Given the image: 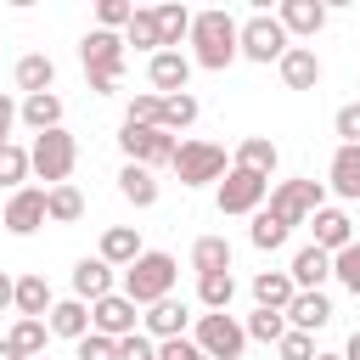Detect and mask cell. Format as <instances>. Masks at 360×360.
<instances>
[{
	"mask_svg": "<svg viewBox=\"0 0 360 360\" xmlns=\"http://www.w3.org/2000/svg\"><path fill=\"white\" fill-rule=\"evenodd\" d=\"M96 17H101V28H129L135 6H129V0H101V6H96Z\"/></svg>",
	"mask_w": 360,
	"mask_h": 360,
	"instance_id": "obj_44",
	"label": "cell"
},
{
	"mask_svg": "<svg viewBox=\"0 0 360 360\" xmlns=\"http://www.w3.org/2000/svg\"><path fill=\"white\" fill-rule=\"evenodd\" d=\"M141 321H146V338L169 343V338H186V321H191V315H186V304H180V298H163V304H152Z\"/></svg>",
	"mask_w": 360,
	"mask_h": 360,
	"instance_id": "obj_18",
	"label": "cell"
},
{
	"mask_svg": "<svg viewBox=\"0 0 360 360\" xmlns=\"http://www.w3.org/2000/svg\"><path fill=\"white\" fill-rule=\"evenodd\" d=\"M276 68H281L287 90H315V84H321V56H315L309 45H292V51H287Z\"/></svg>",
	"mask_w": 360,
	"mask_h": 360,
	"instance_id": "obj_17",
	"label": "cell"
},
{
	"mask_svg": "<svg viewBox=\"0 0 360 360\" xmlns=\"http://www.w3.org/2000/svg\"><path fill=\"white\" fill-rule=\"evenodd\" d=\"M332 129H338V146H360V101H349V107H338V118H332Z\"/></svg>",
	"mask_w": 360,
	"mask_h": 360,
	"instance_id": "obj_42",
	"label": "cell"
},
{
	"mask_svg": "<svg viewBox=\"0 0 360 360\" xmlns=\"http://www.w3.org/2000/svg\"><path fill=\"white\" fill-rule=\"evenodd\" d=\"M45 214H51L56 225H73V219L84 214V197H79L73 186H51V191H45Z\"/></svg>",
	"mask_w": 360,
	"mask_h": 360,
	"instance_id": "obj_35",
	"label": "cell"
},
{
	"mask_svg": "<svg viewBox=\"0 0 360 360\" xmlns=\"http://www.w3.org/2000/svg\"><path fill=\"white\" fill-rule=\"evenodd\" d=\"M326 321H332L326 292H298V298L287 304V326H292V332H321Z\"/></svg>",
	"mask_w": 360,
	"mask_h": 360,
	"instance_id": "obj_24",
	"label": "cell"
},
{
	"mask_svg": "<svg viewBox=\"0 0 360 360\" xmlns=\"http://www.w3.org/2000/svg\"><path fill=\"white\" fill-rule=\"evenodd\" d=\"M343 360H360V332L349 338V349H343Z\"/></svg>",
	"mask_w": 360,
	"mask_h": 360,
	"instance_id": "obj_50",
	"label": "cell"
},
{
	"mask_svg": "<svg viewBox=\"0 0 360 360\" xmlns=\"http://www.w3.org/2000/svg\"><path fill=\"white\" fill-rule=\"evenodd\" d=\"M315 360H343V354H315Z\"/></svg>",
	"mask_w": 360,
	"mask_h": 360,
	"instance_id": "obj_52",
	"label": "cell"
},
{
	"mask_svg": "<svg viewBox=\"0 0 360 360\" xmlns=\"http://www.w3.org/2000/svg\"><path fill=\"white\" fill-rule=\"evenodd\" d=\"M191 270H197V276L231 270V242H225V236H197V242H191Z\"/></svg>",
	"mask_w": 360,
	"mask_h": 360,
	"instance_id": "obj_30",
	"label": "cell"
},
{
	"mask_svg": "<svg viewBox=\"0 0 360 360\" xmlns=\"http://www.w3.org/2000/svg\"><path fill=\"white\" fill-rule=\"evenodd\" d=\"M332 276H338V281L360 298V242H349L343 253H332Z\"/></svg>",
	"mask_w": 360,
	"mask_h": 360,
	"instance_id": "obj_41",
	"label": "cell"
},
{
	"mask_svg": "<svg viewBox=\"0 0 360 360\" xmlns=\"http://www.w3.org/2000/svg\"><path fill=\"white\" fill-rule=\"evenodd\" d=\"M118 191H124V202H135V208H152V202H158V180H152V169H141V163H124V169H118Z\"/></svg>",
	"mask_w": 360,
	"mask_h": 360,
	"instance_id": "obj_27",
	"label": "cell"
},
{
	"mask_svg": "<svg viewBox=\"0 0 360 360\" xmlns=\"http://www.w3.org/2000/svg\"><path fill=\"white\" fill-rule=\"evenodd\" d=\"M45 338H51V326H45V321H22V315H17V326H11V338H6V343H11L22 360H39V354H45Z\"/></svg>",
	"mask_w": 360,
	"mask_h": 360,
	"instance_id": "obj_33",
	"label": "cell"
},
{
	"mask_svg": "<svg viewBox=\"0 0 360 360\" xmlns=\"http://www.w3.org/2000/svg\"><path fill=\"white\" fill-rule=\"evenodd\" d=\"M28 163H34V174L45 180V191H51V186H68V174H73V163H79V141H73L68 129H45V135H34Z\"/></svg>",
	"mask_w": 360,
	"mask_h": 360,
	"instance_id": "obj_4",
	"label": "cell"
},
{
	"mask_svg": "<svg viewBox=\"0 0 360 360\" xmlns=\"http://www.w3.org/2000/svg\"><path fill=\"white\" fill-rule=\"evenodd\" d=\"M118 146H124V158L141 163V169L174 163V152H180V141H174L169 129H152V124H124V129H118Z\"/></svg>",
	"mask_w": 360,
	"mask_h": 360,
	"instance_id": "obj_6",
	"label": "cell"
},
{
	"mask_svg": "<svg viewBox=\"0 0 360 360\" xmlns=\"http://www.w3.org/2000/svg\"><path fill=\"white\" fill-rule=\"evenodd\" d=\"M34 174V163H28V152L11 141V146H0V186H11V191H22V180Z\"/></svg>",
	"mask_w": 360,
	"mask_h": 360,
	"instance_id": "obj_38",
	"label": "cell"
},
{
	"mask_svg": "<svg viewBox=\"0 0 360 360\" xmlns=\"http://www.w3.org/2000/svg\"><path fill=\"white\" fill-rule=\"evenodd\" d=\"M191 17L186 6H158V28H163V51H180V39H191Z\"/></svg>",
	"mask_w": 360,
	"mask_h": 360,
	"instance_id": "obj_34",
	"label": "cell"
},
{
	"mask_svg": "<svg viewBox=\"0 0 360 360\" xmlns=\"http://www.w3.org/2000/svg\"><path fill=\"white\" fill-rule=\"evenodd\" d=\"M174 276H180V264H174V253H141L129 270H124V298L141 309H152V304H163V298H174Z\"/></svg>",
	"mask_w": 360,
	"mask_h": 360,
	"instance_id": "obj_3",
	"label": "cell"
},
{
	"mask_svg": "<svg viewBox=\"0 0 360 360\" xmlns=\"http://www.w3.org/2000/svg\"><path fill=\"white\" fill-rule=\"evenodd\" d=\"M287 276H292V287H298V292H321V281L332 276V253L309 242V248H298V253H292V270H287Z\"/></svg>",
	"mask_w": 360,
	"mask_h": 360,
	"instance_id": "obj_14",
	"label": "cell"
},
{
	"mask_svg": "<svg viewBox=\"0 0 360 360\" xmlns=\"http://www.w3.org/2000/svg\"><path fill=\"white\" fill-rule=\"evenodd\" d=\"M248 242H253L259 253H276V248L287 242V225H281L270 208H259V214H253V231H248Z\"/></svg>",
	"mask_w": 360,
	"mask_h": 360,
	"instance_id": "obj_36",
	"label": "cell"
},
{
	"mask_svg": "<svg viewBox=\"0 0 360 360\" xmlns=\"http://www.w3.org/2000/svg\"><path fill=\"white\" fill-rule=\"evenodd\" d=\"M253 298H259V309H281L287 315V304L298 298V287H292L287 270H259L253 276Z\"/></svg>",
	"mask_w": 360,
	"mask_h": 360,
	"instance_id": "obj_22",
	"label": "cell"
},
{
	"mask_svg": "<svg viewBox=\"0 0 360 360\" xmlns=\"http://www.w3.org/2000/svg\"><path fill=\"white\" fill-rule=\"evenodd\" d=\"M79 360H118V343L101 338V332H90V338H79Z\"/></svg>",
	"mask_w": 360,
	"mask_h": 360,
	"instance_id": "obj_45",
	"label": "cell"
},
{
	"mask_svg": "<svg viewBox=\"0 0 360 360\" xmlns=\"http://www.w3.org/2000/svg\"><path fill=\"white\" fill-rule=\"evenodd\" d=\"M51 84H56V62H51V56L34 51V56L17 62V90H22V96H45Z\"/></svg>",
	"mask_w": 360,
	"mask_h": 360,
	"instance_id": "obj_26",
	"label": "cell"
},
{
	"mask_svg": "<svg viewBox=\"0 0 360 360\" xmlns=\"http://www.w3.org/2000/svg\"><path fill=\"white\" fill-rule=\"evenodd\" d=\"M118 360H158V343H152L146 332H135V338H118Z\"/></svg>",
	"mask_w": 360,
	"mask_h": 360,
	"instance_id": "obj_46",
	"label": "cell"
},
{
	"mask_svg": "<svg viewBox=\"0 0 360 360\" xmlns=\"http://www.w3.org/2000/svg\"><path fill=\"white\" fill-rule=\"evenodd\" d=\"M135 321H141V315H135V304H129L124 292H107L101 304H90V332H101V338H112V343H118V338H135Z\"/></svg>",
	"mask_w": 360,
	"mask_h": 360,
	"instance_id": "obj_11",
	"label": "cell"
},
{
	"mask_svg": "<svg viewBox=\"0 0 360 360\" xmlns=\"http://www.w3.org/2000/svg\"><path fill=\"white\" fill-rule=\"evenodd\" d=\"M208 360H242L248 349V326H236L231 315H197V338H191Z\"/></svg>",
	"mask_w": 360,
	"mask_h": 360,
	"instance_id": "obj_8",
	"label": "cell"
},
{
	"mask_svg": "<svg viewBox=\"0 0 360 360\" xmlns=\"http://www.w3.org/2000/svg\"><path fill=\"white\" fill-rule=\"evenodd\" d=\"M197 298H202V309H208V315H225V309H231V298H236V276H231V270L197 276Z\"/></svg>",
	"mask_w": 360,
	"mask_h": 360,
	"instance_id": "obj_28",
	"label": "cell"
},
{
	"mask_svg": "<svg viewBox=\"0 0 360 360\" xmlns=\"http://www.w3.org/2000/svg\"><path fill=\"white\" fill-rule=\"evenodd\" d=\"M45 219H51V214H45V191H39V186L11 191V202H6V231H11V236H34Z\"/></svg>",
	"mask_w": 360,
	"mask_h": 360,
	"instance_id": "obj_13",
	"label": "cell"
},
{
	"mask_svg": "<svg viewBox=\"0 0 360 360\" xmlns=\"http://www.w3.org/2000/svg\"><path fill=\"white\" fill-rule=\"evenodd\" d=\"M169 169L180 174V186H208V180L231 174L225 169V146H214V141H180V152H174Z\"/></svg>",
	"mask_w": 360,
	"mask_h": 360,
	"instance_id": "obj_7",
	"label": "cell"
},
{
	"mask_svg": "<svg viewBox=\"0 0 360 360\" xmlns=\"http://www.w3.org/2000/svg\"><path fill=\"white\" fill-rule=\"evenodd\" d=\"M124 45H135V51H163V28H158V11H135L129 17V28H124Z\"/></svg>",
	"mask_w": 360,
	"mask_h": 360,
	"instance_id": "obj_32",
	"label": "cell"
},
{
	"mask_svg": "<svg viewBox=\"0 0 360 360\" xmlns=\"http://www.w3.org/2000/svg\"><path fill=\"white\" fill-rule=\"evenodd\" d=\"M45 326L56 332V338H90V304L84 298H56L51 304V315H45Z\"/></svg>",
	"mask_w": 360,
	"mask_h": 360,
	"instance_id": "obj_16",
	"label": "cell"
},
{
	"mask_svg": "<svg viewBox=\"0 0 360 360\" xmlns=\"http://www.w3.org/2000/svg\"><path fill=\"white\" fill-rule=\"evenodd\" d=\"M11 124H17V101L0 90V146H11Z\"/></svg>",
	"mask_w": 360,
	"mask_h": 360,
	"instance_id": "obj_48",
	"label": "cell"
},
{
	"mask_svg": "<svg viewBox=\"0 0 360 360\" xmlns=\"http://www.w3.org/2000/svg\"><path fill=\"white\" fill-rule=\"evenodd\" d=\"M79 62H84L90 90H96V96H112L118 79H124V39H118L112 28H90V34L79 39Z\"/></svg>",
	"mask_w": 360,
	"mask_h": 360,
	"instance_id": "obj_2",
	"label": "cell"
},
{
	"mask_svg": "<svg viewBox=\"0 0 360 360\" xmlns=\"http://www.w3.org/2000/svg\"><path fill=\"white\" fill-rule=\"evenodd\" d=\"M276 349H281V360H315V338L309 332H292V326H287V338Z\"/></svg>",
	"mask_w": 360,
	"mask_h": 360,
	"instance_id": "obj_43",
	"label": "cell"
},
{
	"mask_svg": "<svg viewBox=\"0 0 360 360\" xmlns=\"http://www.w3.org/2000/svg\"><path fill=\"white\" fill-rule=\"evenodd\" d=\"M270 197V180L264 174H248V169H231L219 180V214H259Z\"/></svg>",
	"mask_w": 360,
	"mask_h": 360,
	"instance_id": "obj_10",
	"label": "cell"
},
{
	"mask_svg": "<svg viewBox=\"0 0 360 360\" xmlns=\"http://www.w3.org/2000/svg\"><path fill=\"white\" fill-rule=\"evenodd\" d=\"M309 231H315V248H326V253H343V248L354 242V225H349L343 208H321Z\"/></svg>",
	"mask_w": 360,
	"mask_h": 360,
	"instance_id": "obj_21",
	"label": "cell"
},
{
	"mask_svg": "<svg viewBox=\"0 0 360 360\" xmlns=\"http://www.w3.org/2000/svg\"><path fill=\"white\" fill-rule=\"evenodd\" d=\"M326 208V186L321 180H281L276 191H270V214L292 231V225H304V219H315Z\"/></svg>",
	"mask_w": 360,
	"mask_h": 360,
	"instance_id": "obj_5",
	"label": "cell"
},
{
	"mask_svg": "<svg viewBox=\"0 0 360 360\" xmlns=\"http://www.w3.org/2000/svg\"><path fill=\"white\" fill-rule=\"evenodd\" d=\"M51 304H56V298H51V281H45V276H34V270L17 276V315H22V321H45Z\"/></svg>",
	"mask_w": 360,
	"mask_h": 360,
	"instance_id": "obj_23",
	"label": "cell"
},
{
	"mask_svg": "<svg viewBox=\"0 0 360 360\" xmlns=\"http://www.w3.org/2000/svg\"><path fill=\"white\" fill-rule=\"evenodd\" d=\"M146 79H152L158 96H186V84H191V56H186V51H158V56L146 62Z\"/></svg>",
	"mask_w": 360,
	"mask_h": 360,
	"instance_id": "obj_12",
	"label": "cell"
},
{
	"mask_svg": "<svg viewBox=\"0 0 360 360\" xmlns=\"http://www.w3.org/2000/svg\"><path fill=\"white\" fill-rule=\"evenodd\" d=\"M248 338L253 343H281L287 338V315L281 309H253L248 315Z\"/></svg>",
	"mask_w": 360,
	"mask_h": 360,
	"instance_id": "obj_37",
	"label": "cell"
},
{
	"mask_svg": "<svg viewBox=\"0 0 360 360\" xmlns=\"http://www.w3.org/2000/svg\"><path fill=\"white\" fill-rule=\"evenodd\" d=\"M124 124H163V96L158 90H141V96H129V112H124Z\"/></svg>",
	"mask_w": 360,
	"mask_h": 360,
	"instance_id": "obj_39",
	"label": "cell"
},
{
	"mask_svg": "<svg viewBox=\"0 0 360 360\" xmlns=\"http://www.w3.org/2000/svg\"><path fill=\"white\" fill-rule=\"evenodd\" d=\"M17 118H22L34 135H45V129H62V96H56V90H45V96H22Z\"/></svg>",
	"mask_w": 360,
	"mask_h": 360,
	"instance_id": "obj_20",
	"label": "cell"
},
{
	"mask_svg": "<svg viewBox=\"0 0 360 360\" xmlns=\"http://www.w3.org/2000/svg\"><path fill=\"white\" fill-rule=\"evenodd\" d=\"M276 22H281L287 34H321V28H326V6H321V0H281Z\"/></svg>",
	"mask_w": 360,
	"mask_h": 360,
	"instance_id": "obj_19",
	"label": "cell"
},
{
	"mask_svg": "<svg viewBox=\"0 0 360 360\" xmlns=\"http://www.w3.org/2000/svg\"><path fill=\"white\" fill-rule=\"evenodd\" d=\"M141 253H146V248H141V236H135L129 225H107V231H101V259H107L112 270H118V264L129 270Z\"/></svg>",
	"mask_w": 360,
	"mask_h": 360,
	"instance_id": "obj_25",
	"label": "cell"
},
{
	"mask_svg": "<svg viewBox=\"0 0 360 360\" xmlns=\"http://www.w3.org/2000/svg\"><path fill=\"white\" fill-rule=\"evenodd\" d=\"M0 309H17V281L0 270Z\"/></svg>",
	"mask_w": 360,
	"mask_h": 360,
	"instance_id": "obj_49",
	"label": "cell"
},
{
	"mask_svg": "<svg viewBox=\"0 0 360 360\" xmlns=\"http://www.w3.org/2000/svg\"><path fill=\"white\" fill-rule=\"evenodd\" d=\"M158 360H208L191 338H169V343H158Z\"/></svg>",
	"mask_w": 360,
	"mask_h": 360,
	"instance_id": "obj_47",
	"label": "cell"
},
{
	"mask_svg": "<svg viewBox=\"0 0 360 360\" xmlns=\"http://www.w3.org/2000/svg\"><path fill=\"white\" fill-rule=\"evenodd\" d=\"M338 197H360V146H338L332 152V180H326Z\"/></svg>",
	"mask_w": 360,
	"mask_h": 360,
	"instance_id": "obj_29",
	"label": "cell"
},
{
	"mask_svg": "<svg viewBox=\"0 0 360 360\" xmlns=\"http://www.w3.org/2000/svg\"><path fill=\"white\" fill-rule=\"evenodd\" d=\"M191 51H197V68L208 73H225L236 56H242V22H231V11H197L191 17Z\"/></svg>",
	"mask_w": 360,
	"mask_h": 360,
	"instance_id": "obj_1",
	"label": "cell"
},
{
	"mask_svg": "<svg viewBox=\"0 0 360 360\" xmlns=\"http://www.w3.org/2000/svg\"><path fill=\"white\" fill-rule=\"evenodd\" d=\"M186 124H197V96L186 90V96H163V124L158 129H186Z\"/></svg>",
	"mask_w": 360,
	"mask_h": 360,
	"instance_id": "obj_40",
	"label": "cell"
},
{
	"mask_svg": "<svg viewBox=\"0 0 360 360\" xmlns=\"http://www.w3.org/2000/svg\"><path fill=\"white\" fill-rule=\"evenodd\" d=\"M112 292V264L96 253V259H79L73 264V298H84V304H101Z\"/></svg>",
	"mask_w": 360,
	"mask_h": 360,
	"instance_id": "obj_15",
	"label": "cell"
},
{
	"mask_svg": "<svg viewBox=\"0 0 360 360\" xmlns=\"http://www.w3.org/2000/svg\"><path fill=\"white\" fill-rule=\"evenodd\" d=\"M292 45H287V28L276 22V17H264V11H253L248 22H242V56L248 62H281Z\"/></svg>",
	"mask_w": 360,
	"mask_h": 360,
	"instance_id": "obj_9",
	"label": "cell"
},
{
	"mask_svg": "<svg viewBox=\"0 0 360 360\" xmlns=\"http://www.w3.org/2000/svg\"><path fill=\"white\" fill-rule=\"evenodd\" d=\"M0 360H22V354H17V349H11V343H0Z\"/></svg>",
	"mask_w": 360,
	"mask_h": 360,
	"instance_id": "obj_51",
	"label": "cell"
},
{
	"mask_svg": "<svg viewBox=\"0 0 360 360\" xmlns=\"http://www.w3.org/2000/svg\"><path fill=\"white\" fill-rule=\"evenodd\" d=\"M236 169H248V174H264V180H270V169H276V141L248 135V141L236 146Z\"/></svg>",
	"mask_w": 360,
	"mask_h": 360,
	"instance_id": "obj_31",
	"label": "cell"
}]
</instances>
